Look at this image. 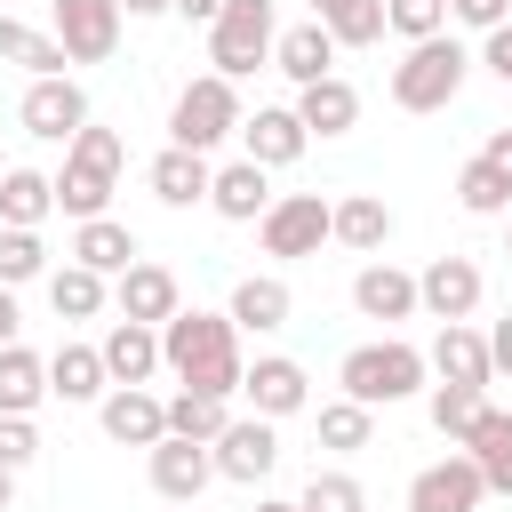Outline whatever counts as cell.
I'll list each match as a JSON object with an SVG mask.
<instances>
[{"label":"cell","instance_id":"cell-40","mask_svg":"<svg viewBox=\"0 0 512 512\" xmlns=\"http://www.w3.org/2000/svg\"><path fill=\"white\" fill-rule=\"evenodd\" d=\"M40 272H48L40 232H0V288H24V280H40Z\"/></svg>","mask_w":512,"mask_h":512},{"label":"cell","instance_id":"cell-25","mask_svg":"<svg viewBox=\"0 0 512 512\" xmlns=\"http://www.w3.org/2000/svg\"><path fill=\"white\" fill-rule=\"evenodd\" d=\"M72 264H88L96 280H104V272H128V264H136V232L112 224V216H88V224L72 232Z\"/></svg>","mask_w":512,"mask_h":512},{"label":"cell","instance_id":"cell-15","mask_svg":"<svg viewBox=\"0 0 512 512\" xmlns=\"http://www.w3.org/2000/svg\"><path fill=\"white\" fill-rule=\"evenodd\" d=\"M216 480V456H208V440H152V488L168 496V504H192L200 488Z\"/></svg>","mask_w":512,"mask_h":512},{"label":"cell","instance_id":"cell-22","mask_svg":"<svg viewBox=\"0 0 512 512\" xmlns=\"http://www.w3.org/2000/svg\"><path fill=\"white\" fill-rule=\"evenodd\" d=\"M40 216H56V184L40 168H8L0 176V232H40Z\"/></svg>","mask_w":512,"mask_h":512},{"label":"cell","instance_id":"cell-24","mask_svg":"<svg viewBox=\"0 0 512 512\" xmlns=\"http://www.w3.org/2000/svg\"><path fill=\"white\" fill-rule=\"evenodd\" d=\"M328 240H344V248H384V240H392V208H384L376 192L328 200Z\"/></svg>","mask_w":512,"mask_h":512},{"label":"cell","instance_id":"cell-41","mask_svg":"<svg viewBox=\"0 0 512 512\" xmlns=\"http://www.w3.org/2000/svg\"><path fill=\"white\" fill-rule=\"evenodd\" d=\"M296 512H368V496H360L352 472H312V488L296 496Z\"/></svg>","mask_w":512,"mask_h":512},{"label":"cell","instance_id":"cell-29","mask_svg":"<svg viewBox=\"0 0 512 512\" xmlns=\"http://www.w3.org/2000/svg\"><path fill=\"white\" fill-rule=\"evenodd\" d=\"M208 184H216V168H208L200 152H176V144H168V152L152 160V192H160L168 208H192V200H208Z\"/></svg>","mask_w":512,"mask_h":512},{"label":"cell","instance_id":"cell-48","mask_svg":"<svg viewBox=\"0 0 512 512\" xmlns=\"http://www.w3.org/2000/svg\"><path fill=\"white\" fill-rule=\"evenodd\" d=\"M16 344V288H0V352Z\"/></svg>","mask_w":512,"mask_h":512},{"label":"cell","instance_id":"cell-6","mask_svg":"<svg viewBox=\"0 0 512 512\" xmlns=\"http://www.w3.org/2000/svg\"><path fill=\"white\" fill-rule=\"evenodd\" d=\"M272 0H224V16L208 24V64H216V80H240V72H256L264 56H272Z\"/></svg>","mask_w":512,"mask_h":512},{"label":"cell","instance_id":"cell-18","mask_svg":"<svg viewBox=\"0 0 512 512\" xmlns=\"http://www.w3.org/2000/svg\"><path fill=\"white\" fill-rule=\"evenodd\" d=\"M240 144H248V160L256 168H288V160H304V120L296 112H280V104H264L256 120H240Z\"/></svg>","mask_w":512,"mask_h":512},{"label":"cell","instance_id":"cell-16","mask_svg":"<svg viewBox=\"0 0 512 512\" xmlns=\"http://www.w3.org/2000/svg\"><path fill=\"white\" fill-rule=\"evenodd\" d=\"M424 368H440V384H472V392H488V384H496V368H488V336H480V328H464V320H448V328L432 336Z\"/></svg>","mask_w":512,"mask_h":512},{"label":"cell","instance_id":"cell-49","mask_svg":"<svg viewBox=\"0 0 512 512\" xmlns=\"http://www.w3.org/2000/svg\"><path fill=\"white\" fill-rule=\"evenodd\" d=\"M120 8H128V16H160L168 0H120Z\"/></svg>","mask_w":512,"mask_h":512},{"label":"cell","instance_id":"cell-43","mask_svg":"<svg viewBox=\"0 0 512 512\" xmlns=\"http://www.w3.org/2000/svg\"><path fill=\"white\" fill-rule=\"evenodd\" d=\"M448 16H464V24H480V32H496V24L512 16V0H448Z\"/></svg>","mask_w":512,"mask_h":512},{"label":"cell","instance_id":"cell-26","mask_svg":"<svg viewBox=\"0 0 512 512\" xmlns=\"http://www.w3.org/2000/svg\"><path fill=\"white\" fill-rule=\"evenodd\" d=\"M272 64H280L296 88H312V80H328V64H336V40H328L320 24H296V32H280V40H272Z\"/></svg>","mask_w":512,"mask_h":512},{"label":"cell","instance_id":"cell-2","mask_svg":"<svg viewBox=\"0 0 512 512\" xmlns=\"http://www.w3.org/2000/svg\"><path fill=\"white\" fill-rule=\"evenodd\" d=\"M120 160H128V144L112 136V128H80L72 144H64V176H48L56 184V208L64 216H104V200H112V184H120Z\"/></svg>","mask_w":512,"mask_h":512},{"label":"cell","instance_id":"cell-19","mask_svg":"<svg viewBox=\"0 0 512 512\" xmlns=\"http://www.w3.org/2000/svg\"><path fill=\"white\" fill-rule=\"evenodd\" d=\"M456 448L480 464V480H488L496 496H512V416H504V408H480V416H472V432H464Z\"/></svg>","mask_w":512,"mask_h":512},{"label":"cell","instance_id":"cell-20","mask_svg":"<svg viewBox=\"0 0 512 512\" xmlns=\"http://www.w3.org/2000/svg\"><path fill=\"white\" fill-rule=\"evenodd\" d=\"M208 208H216V216H232V224H264V208H272V184H264V168H256V160H232V168H216V184H208Z\"/></svg>","mask_w":512,"mask_h":512},{"label":"cell","instance_id":"cell-4","mask_svg":"<svg viewBox=\"0 0 512 512\" xmlns=\"http://www.w3.org/2000/svg\"><path fill=\"white\" fill-rule=\"evenodd\" d=\"M464 72H472V56H464L448 32H440V40H416V48L392 64V104H400V112H440V104H456Z\"/></svg>","mask_w":512,"mask_h":512},{"label":"cell","instance_id":"cell-47","mask_svg":"<svg viewBox=\"0 0 512 512\" xmlns=\"http://www.w3.org/2000/svg\"><path fill=\"white\" fill-rule=\"evenodd\" d=\"M168 8H176L184 24H216V16H224V0H168Z\"/></svg>","mask_w":512,"mask_h":512},{"label":"cell","instance_id":"cell-36","mask_svg":"<svg viewBox=\"0 0 512 512\" xmlns=\"http://www.w3.org/2000/svg\"><path fill=\"white\" fill-rule=\"evenodd\" d=\"M456 200H464L472 216H504V208H512V184H504L488 160H464V168H456Z\"/></svg>","mask_w":512,"mask_h":512},{"label":"cell","instance_id":"cell-50","mask_svg":"<svg viewBox=\"0 0 512 512\" xmlns=\"http://www.w3.org/2000/svg\"><path fill=\"white\" fill-rule=\"evenodd\" d=\"M8 496H16V472H8V464H0V512H8Z\"/></svg>","mask_w":512,"mask_h":512},{"label":"cell","instance_id":"cell-34","mask_svg":"<svg viewBox=\"0 0 512 512\" xmlns=\"http://www.w3.org/2000/svg\"><path fill=\"white\" fill-rule=\"evenodd\" d=\"M0 56H8V64H24L32 80H56V72H64V48H56L48 32L16 24V16H0Z\"/></svg>","mask_w":512,"mask_h":512},{"label":"cell","instance_id":"cell-35","mask_svg":"<svg viewBox=\"0 0 512 512\" xmlns=\"http://www.w3.org/2000/svg\"><path fill=\"white\" fill-rule=\"evenodd\" d=\"M232 424V400H208V392H176L168 400V432L176 440H216Z\"/></svg>","mask_w":512,"mask_h":512},{"label":"cell","instance_id":"cell-14","mask_svg":"<svg viewBox=\"0 0 512 512\" xmlns=\"http://www.w3.org/2000/svg\"><path fill=\"white\" fill-rule=\"evenodd\" d=\"M96 408H104V432H112L120 448H152V440H168V400H152L144 384H112Z\"/></svg>","mask_w":512,"mask_h":512},{"label":"cell","instance_id":"cell-5","mask_svg":"<svg viewBox=\"0 0 512 512\" xmlns=\"http://www.w3.org/2000/svg\"><path fill=\"white\" fill-rule=\"evenodd\" d=\"M248 112H240V96H232V80H216V72H200L184 96H176V112H168V136H176V152H200L208 160V144H224L232 128H240Z\"/></svg>","mask_w":512,"mask_h":512},{"label":"cell","instance_id":"cell-52","mask_svg":"<svg viewBox=\"0 0 512 512\" xmlns=\"http://www.w3.org/2000/svg\"><path fill=\"white\" fill-rule=\"evenodd\" d=\"M0 176H8V168H0Z\"/></svg>","mask_w":512,"mask_h":512},{"label":"cell","instance_id":"cell-1","mask_svg":"<svg viewBox=\"0 0 512 512\" xmlns=\"http://www.w3.org/2000/svg\"><path fill=\"white\" fill-rule=\"evenodd\" d=\"M160 368H176L184 392L232 400L240 392V328L224 312H176V320H160Z\"/></svg>","mask_w":512,"mask_h":512},{"label":"cell","instance_id":"cell-3","mask_svg":"<svg viewBox=\"0 0 512 512\" xmlns=\"http://www.w3.org/2000/svg\"><path fill=\"white\" fill-rule=\"evenodd\" d=\"M336 384H344V400H360V408H392V400L424 392V352H416V344H400V336L360 344V352H344Z\"/></svg>","mask_w":512,"mask_h":512},{"label":"cell","instance_id":"cell-44","mask_svg":"<svg viewBox=\"0 0 512 512\" xmlns=\"http://www.w3.org/2000/svg\"><path fill=\"white\" fill-rule=\"evenodd\" d=\"M480 64H488V72H496V80L512 88V16H504V24L488 32V48H480Z\"/></svg>","mask_w":512,"mask_h":512},{"label":"cell","instance_id":"cell-31","mask_svg":"<svg viewBox=\"0 0 512 512\" xmlns=\"http://www.w3.org/2000/svg\"><path fill=\"white\" fill-rule=\"evenodd\" d=\"M104 384H112V376H104V352H96V344H64V352L48 360V392H56V400H104Z\"/></svg>","mask_w":512,"mask_h":512},{"label":"cell","instance_id":"cell-39","mask_svg":"<svg viewBox=\"0 0 512 512\" xmlns=\"http://www.w3.org/2000/svg\"><path fill=\"white\" fill-rule=\"evenodd\" d=\"M480 408H488V400H480L472 384H432V424H440V440H464Z\"/></svg>","mask_w":512,"mask_h":512},{"label":"cell","instance_id":"cell-45","mask_svg":"<svg viewBox=\"0 0 512 512\" xmlns=\"http://www.w3.org/2000/svg\"><path fill=\"white\" fill-rule=\"evenodd\" d=\"M488 368H496V376H512V312L488 328Z\"/></svg>","mask_w":512,"mask_h":512},{"label":"cell","instance_id":"cell-13","mask_svg":"<svg viewBox=\"0 0 512 512\" xmlns=\"http://www.w3.org/2000/svg\"><path fill=\"white\" fill-rule=\"evenodd\" d=\"M112 304H120V320H136V328H160V320L184 312V304H176V272H168V264H144V256L120 272Z\"/></svg>","mask_w":512,"mask_h":512},{"label":"cell","instance_id":"cell-17","mask_svg":"<svg viewBox=\"0 0 512 512\" xmlns=\"http://www.w3.org/2000/svg\"><path fill=\"white\" fill-rule=\"evenodd\" d=\"M240 392H248V408H256L264 424H272V416H296V408L312 400L304 368H296V360H280V352H272V360H256V368H240Z\"/></svg>","mask_w":512,"mask_h":512},{"label":"cell","instance_id":"cell-21","mask_svg":"<svg viewBox=\"0 0 512 512\" xmlns=\"http://www.w3.org/2000/svg\"><path fill=\"white\" fill-rule=\"evenodd\" d=\"M104 352V376L112 384H144L160 368V328H136V320H112V336L96 344Z\"/></svg>","mask_w":512,"mask_h":512},{"label":"cell","instance_id":"cell-28","mask_svg":"<svg viewBox=\"0 0 512 512\" xmlns=\"http://www.w3.org/2000/svg\"><path fill=\"white\" fill-rule=\"evenodd\" d=\"M312 24L336 48H368V40H384V0H312Z\"/></svg>","mask_w":512,"mask_h":512},{"label":"cell","instance_id":"cell-46","mask_svg":"<svg viewBox=\"0 0 512 512\" xmlns=\"http://www.w3.org/2000/svg\"><path fill=\"white\" fill-rule=\"evenodd\" d=\"M480 160H488V168H496V176H504V184H512V128H496V136H488V144H480Z\"/></svg>","mask_w":512,"mask_h":512},{"label":"cell","instance_id":"cell-51","mask_svg":"<svg viewBox=\"0 0 512 512\" xmlns=\"http://www.w3.org/2000/svg\"><path fill=\"white\" fill-rule=\"evenodd\" d=\"M256 512H296V504H280V496H256Z\"/></svg>","mask_w":512,"mask_h":512},{"label":"cell","instance_id":"cell-7","mask_svg":"<svg viewBox=\"0 0 512 512\" xmlns=\"http://www.w3.org/2000/svg\"><path fill=\"white\" fill-rule=\"evenodd\" d=\"M56 48L64 64H104L120 48V0H56Z\"/></svg>","mask_w":512,"mask_h":512},{"label":"cell","instance_id":"cell-37","mask_svg":"<svg viewBox=\"0 0 512 512\" xmlns=\"http://www.w3.org/2000/svg\"><path fill=\"white\" fill-rule=\"evenodd\" d=\"M368 432H376V408H360V400L320 408V448H368Z\"/></svg>","mask_w":512,"mask_h":512},{"label":"cell","instance_id":"cell-11","mask_svg":"<svg viewBox=\"0 0 512 512\" xmlns=\"http://www.w3.org/2000/svg\"><path fill=\"white\" fill-rule=\"evenodd\" d=\"M480 496H488V480L472 456H440L408 480V512H480Z\"/></svg>","mask_w":512,"mask_h":512},{"label":"cell","instance_id":"cell-30","mask_svg":"<svg viewBox=\"0 0 512 512\" xmlns=\"http://www.w3.org/2000/svg\"><path fill=\"white\" fill-rule=\"evenodd\" d=\"M352 304H360L368 320H408V312H416V280L392 272V264H368V272L352 280Z\"/></svg>","mask_w":512,"mask_h":512},{"label":"cell","instance_id":"cell-10","mask_svg":"<svg viewBox=\"0 0 512 512\" xmlns=\"http://www.w3.org/2000/svg\"><path fill=\"white\" fill-rule=\"evenodd\" d=\"M328 240V200L320 192H288L264 208V256H320Z\"/></svg>","mask_w":512,"mask_h":512},{"label":"cell","instance_id":"cell-38","mask_svg":"<svg viewBox=\"0 0 512 512\" xmlns=\"http://www.w3.org/2000/svg\"><path fill=\"white\" fill-rule=\"evenodd\" d=\"M384 24L416 48V40H440L448 32V0H384Z\"/></svg>","mask_w":512,"mask_h":512},{"label":"cell","instance_id":"cell-33","mask_svg":"<svg viewBox=\"0 0 512 512\" xmlns=\"http://www.w3.org/2000/svg\"><path fill=\"white\" fill-rule=\"evenodd\" d=\"M104 280L88 272V264H64V272H48V304H56V320H96L104 312Z\"/></svg>","mask_w":512,"mask_h":512},{"label":"cell","instance_id":"cell-8","mask_svg":"<svg viewBox=\"0 0 512 512\" xmlns=\"http://www.w3.org/2000/svg\"><path fill=\"white\" fill-rule=\"evenodd\" d=\"M208 456H216V480L256 488V480L280 464V440H272V424H264V416H232V424L208 440Z\"/></svg>","mask_w":512,"mask_h":512},{"label":"cell","instance_id":"cell-27","mask_svg":"<svg viewBox=\"0 0 512 512\" xmlns=\"http://www.w3.org/2000/svg\"><path fill=\"white\" fill-rule=\"evenodd\" d=\"M232 328H288V280H272V272H248L240 288H232V312H224Z\"/></svg>","mask_w":512,"mask_h":512},{"label":"cell","instance_id":"cell-9","mask_svg":"<svg viewBox=\"0 0 512 512\" xmlns=\"http://www.w3.org/2000/svg\"><path fill=\"white\" fill-rule=\"evenodd\" d=\"M88 128V96H80V80H32L24 88V136H40V144H72Z\"/></svg>","mask_w":512,"mask_h":512},{"label":"cell","instance_id":"cell-32","mask_svg":"<svg viewBox=\"0 0 512 512\" xmlns=\"http://www.w3.org/2000/svg\"><path fill=\"white\" fill-rule=\"evenodd\" d=\"M40 392H48V360L24 352V344H8L0 352V416H32Z\"/></svg>","mask_w":512,"mask_h":512},{"label":"cell","instance_id":"cell-12","mask_svg":"<svg viewBox=\"0 0 512 512\" xmlns=\"http://www.w3.org/2000/svg\"><path fill=\"white\" fill-rule=\"evenodd\" d=\"M416 304L448 328V320H464L472 304H480V264L472 256H432L424 272H416Z\"/></svg>","mask_w":512,"mask_h":512},{"label":"cell","instance_id":"cell-23","mask_svg":"<svg viewBox=\"0 0 512 512\" xmlns=\"http://www.w3.org/2000/svg\"><path fill=\"white\" fill-rule=\"evenodd\" d=\"M296 120H304V136H344L352 120H360V96H352V80H312L304 96H296Z\"/></svg>","mask_w":512,"mask_h":512},{"label":"cell","instance_id":"cell-42","mask_svg":"<svg viewBox=\"0 0 512 512\" xmlns=\"http://www.w3.org/2000/svg\"><path fill=\"white\" fill-rule=\"evenodd\" d=\"M40 456V432H32V416H0V464L8 472H24Z\"/></svg>","mask_w":512,"mask_h":512}]
</instances>
